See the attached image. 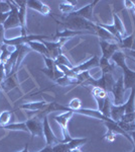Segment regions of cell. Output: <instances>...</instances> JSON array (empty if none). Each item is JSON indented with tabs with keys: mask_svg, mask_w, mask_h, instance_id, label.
I'll return each mask as SVG.
<instances>
[{
	"mask_svg": "<svg viewBox=\"0 0 135 152\" xmlns=\"http://www.w3.org/2000/svg\"><path fill=\"white\" fill-rule=\"evenodd\" d=\"M125 57H126V56H125V53L123 51L119 50L113 54L111 59L115 64L117 66H119V67L123 70L124 89H125V91H126V90L129 89V88L135 87V72L130 70L128 68V66L126 65V63H125Z\"/></svg>",
	"mask_w": 135,
	"mask_h": 152,
	"instance_id": "1",
	"label": "cell"
},
{
	"mask_svg": "<svg viewBox=\"0 0 135 152\" xmlns=\"http://www.w3.org/2000/svg\"><path fill=\"white\" fill-rule=\"evenodd\" d=\"M64 21L58 23L63 24L66 28L72 29V31H92L95 33L96 23L89 21L85 18H79V16H72V15H66L63 16Z\"/></svg>",
	"mask_w": 135,
	"mask_h": 152,
	"instance_id": "2",
	"label": "cell"
},
{
	"mask_svg": "<svg viewBox=\"0 0 135 152\" xmlns=\"http://www.w3.org/2000/svg\"><path fill=\"white\" fill-rule=\"evenodd\" d=\"M115 82H116V79H114L113 74L107 73V74H102V77L100 79H94L90 76L83 85H92L93 87H99L106 90L107 92H111Z\"/></svg>",
	"mask_w": 135,
	"mask_h": 152,
	"instance_id": "3",
	"label": "cell"
},
{
	"mask_svg": "<svg viewBox=\"0 0 135 152\" xmlns=\"http://www.w3.org/2000/svg\"><path fill=\"white\" fill-rule=\"evenodd\" d=\"M51 37L48 36H43V35H26V36H20V37H16L13 39H4L3 44H5L7 46H16L19 45H27L29 42H34V41H43V39H48Z\"/></svg>",
	"mask_w": 135,
	"mask_h": 152,
	"instance_id": "4",
	"label": "cell"
},
{
	"mask_svg": "<svg viewBox=\"0 0 135 152\" xmlns=\"http://www.w3.org/2000/svg\"><path fill=\"white\" fill-rule=\"evenodd\" d=\"M8 1V4L10 6V12H9V15L5 23H3V28L5 31L7 29H10L13 28H20V21H19V16H18V7L15 4L14 1Z\"/></svg>",
	"mask_w": 135,
	"mask_h": 152,
	"instance_id": "5",
	"label": "cell"
},
{
	"mask_svg": "<svg viewBox=\"0 0 135 152\" xmlns=\"http://www.w3.org/2000/svg\"><path fill=\"white\" fill-rule=\"evenodd\" d=\"M73 115H74V112L70 111V112H65V113H63V114L55 117V121L60 125L61 128H62L63 135H64L63 143H67V142L71 141L73 139V138H71L70 134H69V132H68V122H69V120L72 118Z\"/></svg>",
	"mask_w": 135,
	"mask_h": 152,
	"instance_id": "6",
	"label": "cell"
},
{
	"mask_svg": "<svg viewBox=\"0 0 135 152\" xmlns=\"http://www.w3.org/2000/svg\"><path fill=\"white\" fill-rule=\"evenodd\" d=\"M124 79L123 75H121L118 79L116 80L114 86H113L111 94L114 99V105H121L124 104Z\"/></svg>",
	"mask_w": 135,
	"mask_h": 152,
	"instance_id": "7",
	"label": "cell"
},
{
	"mask_svg": "<svg viewBox=\"0 0 135 152\" xmlns=\"http://www.w3.org/2000/svg\"><path fill=\"white\" fill-rule=\"evenodd\" d=\"M25 125L27 127L28 132L31 134V139H33L35 136L40 137V138L43 137V122L40 121V118L38 116L31 118L25 122Z\"/></svg>",
	"mask_w": 135,
	"mask_h": 152,
	"instance_id": "8",
	"label": "cell"
},
{
	"mask_svg": "<svg viewBox=\"0 0 135 152\" xmlns=\"http://www.w3.org/2000/svg\"><path fill=\"white\" fill-rule=\"evenodd\" d=\"M69 40V39H60L58 42H46V41H41V43L45 46L46 49L50 52V56L53 60H56L58 56L63 55L62 53V46Z\"/></svg>",
	"mask_w": 135,
	"mask_h": 152,
	"instance_id": "9",
	"label": "cell"
},
{
	"mask_svg": "<svg viewBox=\"0 0 135 152\" xmlns=\"http://www.w3.org/2000/svg\"><path fill=\"white\" fill-rule=\"evenodd\" d=\"M43 136L45 138V142L48 146H53V144H58V143H63V140L58 139L56 136L55 133L51 130L50 123H48V116L43 117Z\"/></svg>",
	"mask_w": 135,
	"mask_h": 152,
	"instance_id": "10",
	"label": "cell"
},
{
	"mask_svg": "<svg viewBox=\"0 0 135 152\" xmlns=\"http://www.w3.org/2000/svg\"><path fill=\"white\" fill-rule=\"evenodd\" d=\"M98 0H95V1L90 2L89 4H87L86 6L82 7V8L78 9V10H75L72 13L68 14V15H72V16H79V18H85L89 21H92V23H95L94 18H93V9H94V6L98 3Z\"/></svg>",
	"mask_w": 135,
	"mask_h": 152,
	"instance_id": "11",
	"label": "cell"
},
{
	"mask_svg": "<svg viewBox=\"0 0 135 152\" xmlns=\"http://www.w3.org/2000/svg\"><path fill=\"white\" fill-rule=\"evenodd\" d=\"M99 44L102 50V58H105L107 60H110L113 54L120 50L118 43H109L107 41H100Z\"/></svg>",
	"mask_w": 135,
	"mask_h": 152,
	"instance_id": "12",
	"label": "cell"
},
{
	"mask_svg": "<svg viewBox=\"0 0 135 152\" xmlns=\"http://www.w3.org/2000/svg\"><path fill=\"white\" fill-rule=\"evenodd\" d=\"M18 7V16L20 21L21 36H26V26H25V18H26V8H27V0H19L14 1Z\"/></svg>",
	"mask_w": 135,
	"mask_h": 152,
	"instance_id": "13",
	"label": "cell"
},
{
	"mask_svg": "<svg viewBox=\"0 0 135 152\" xmlns=\"http://www.w3.org/2000/svg\"><path fill=\"white\" fill-rule=\"evenodd\" d=\"M95 67H100V58L96 55L93 56V57L89 59L88 61H86L85 63H82V64H80L78 66H74L73 71L76 74H79V73L85 72V71H88Z\"/></svg>",
	"mask_w": 135,
	"mask_h": 152,
	"instance_id": "14",
	"label": "cell"
},
{
	"mask_svg": "<svg viewBox=\"0 0 135 152\" xmlns=\"http://www.w3.org/2000/svg\"><path fill=\"white\" fill-rule=\"evenodd\" d=\"M27 7L40 12L43 15H50L51 14L50 6L40 0H27Z\"/></svg>",
	"mask_w": 135,
	"mask_h": 152,
	"instance_id": "15",
	"label": "cell"
},
{
	"mask_svg": "<svg viewBox=\"0 0 135 152\" xmlns=\"http://www.w3.org/2000/svg\"><path fill=\"white\" fill-rule=\"evenodd\" d=\"M84 34H93V35H96L95 33H92V31H72V29H68L65 28L63 31H56V35L53 37V39L55 40H60V39H72L73 37L75 36H79V35H84Z\"/></svg>",
	"mask_w": 135,
	"mask_h": 152,
	"instance_id": "16",
	"label": "cell"
},
{
	"mask_svg": "<svg viewBox=\"0 0 135 152\" xmlns=\"http://www.w3.org/2000/svg\"><path fill=\"white\" fill-rule=\"evenodd\" d=\"M92 94L94 96V99H96L98 104V111L101 113V110L103 109V105H104L105 99H107L108 96V92L106 90L102 89V88L99 87H94L92 90Z\"/></svg>",
	"mask_w": 135,
	"mask_h": 152,
	"instance_id": "17",
	"label": "cell"
},
{
	"mask_svg": "<svg viewBox=\"0 0 135 152\" xmlns=\"http://www.w3.org/2000/svg\"><path fill=\"white\" fill-rule=\"evenodd\" d=\"M104 124H105V126L108 128V131H109V132H111V133L115 134V135H117V134L122 135V136L126 137V138L128 139V140L131 142L132 144H133V141H132V138H131V136L129 135V133H127V132H125L122 128H120V126L116 123V122H114V121L104 122Z\"/></svg>",
	"mask_w": 135,
	"mask_h": 152,
	"instance_id": "18",
	"label": "cell"
},
{
	"mask_svg": "<svg viewBox=\"0 0 135 152\" xmlns=\"http://www.w3.org/2000/svg\"><path fill=\"white\" fill-rule=\"evenodd\" d=\"M125 109H126V104H123L121 105H114L111 104V109H110V119L114 122L121 121L122 117L125 115Z\"/></svg>",
	"mask_w": 135,
	"mask_h": 152,
	"instance_id": "19",
	"label": "cell"
},
{
	"mask_svg": "<svg viewBox=\"0 0 135 152\" xmlns=\"http://www.w3.org/2000/svg\"><path fill=\"white\" fill-rule=\"evenodd\" d=\"M48 105V104L45 100L41 102H27V104H23L19 107V109L21 110H27V111H32V112H41L45 109Z\"/></svg>",
	"mask_w": 135,
	"mask_h": 152,
	"instance_id": "20",
	"label": "cell"
},
{
	"mask_svg": "<svg viewBox=\"0 0 135 152\" xmlns=\"http://www.w3.org/2000/svg\"><path fill=\"white\" fill-rule=\"evenodd\" d=\"M27 46L29 48L31 49L32 51H35V52L41 54L43 56H45V57H48L51 58L50 56V52H48V50L46 49V47L45 45H43L41 42L40 41H34V42H29L27 44Z\"/></svg>",
	"mask_w": 135,
	"mask_h": 152,
	"instance_id": "21",
	"label": "cell"
},
{
	"mask_svg": "<svg viewBox=\"0 0 135 152\" xmlns=\"http://www.w3.org/2000/svg\"><path fill=\"white\" fill-rule=\"evenodd\" d=\"M134 40H135V33L128 37H125L122 39V41L119 43L120 50H126V51H135L134 47Z\"/></svg>",
	"mask_w": 135,
	"mask_h": 152,
	"instance_id": "22",
	"label": "cell"
},
{
	"mask_svg": "<svg viewBox=\"0 0 135 152\" xmlns=\"http://www.w3.org/2000/svg\"><path fill=\"white\" fill-rule=\"evenodd\" d=\"M95 34L100 38V41H117V39L114 36L111 35L109 31H106L105 28H103L102 26H100L97 23H96Z\"/></svg>",
	"mask_w": 135,
	"mask_h": 152,
	"instance_id": "23",
	"label": "cell"
},
{
	"mask_svg": "<svg viewBox=\"0 0 135 152\" xmlns=\"http://www.w3.org/2000/svg\"><path fill=\"white\" fill-rule=\"evenodd\" d=\"M17 86V82H16V74H12L9 75L8 77L5 78L3 82L1 83V88L4 91L8 92L9 90L13 89Z\"/></svg>",
	"mask_w": 135,
	"mask_h": 152,
	"instance_id": "24",
	"label": "cell"
},
{
	"mask_svg": "<svg viewBox=\"0 0 135 152\" xmlns=\"http://www.w3.org/2000/svg\"><path fill=\"white\" fill-rule=\"evenodd\" d=\"M115 63H110L109 60L105 58H100V68L102 70V74H114L115 71Z\"/></svg>",
	"mask_w": 135,
	"mask_h": 152,
	"instance_id": "25",
	"label": "cell"
},
{
	"mask_svg": "<svg viewBox=\"0 0 135 152\" xmlns=\"http://www.w3.org/2000/svg\"><path fill=\"white\" fill-rule=\"evenodd\" d=\"M77 4V1H62L60 3L58 8H60V10L63 14H70L76 10Z\"/></svg>",
	"mask_w": 135,
	"mask_h": 152,
	"instance_id": "26",
	"label": "cell"
},
{
	"mask_svg": "<svg viewBox=\"0 0 135 152\" xmlns=\"http://www.w3.org/2000/svg\"><path fill=\"white\" fill-rule=\"evenodd\" d=\"M113 21H114V23H113V26H114L115 29H116V31L120 34V36L123 38V36H125V34H126V31H125L123 23H122V20L120 19V18L118 16V14L113 13Z\"/></svg>",
	"mask_w": 135,
	"mask_h": 152,
	"instance_id": "27",
	"label": "cell"
},
{
	"mask_svg": "<svg viewBox=\"0 0 135 152\" xmlns=\"http://www.w3.org/2000/svg\"><path fill=\"white\" fill-rule=\"evenodd\" d=\"M135 87L131 88V94H130V96L128 100L125 102L126 104V109H125V114H131L135 111Z\"/></svg>",
	"mask_w": 135,
	"mask_h": 152,
	"instance_id": "28",
	"label": "cell"
},
{
	"mask_svg": "<svg viewBox=\"0 0 135 152\" xmlns=\"http://www.w3.org/2000/svg\"><path fill=\"white\" fill-rule=\"evenodd\" d=\"M87 142V138H76L72 139L71 141L67 142V147L69 150H74V149H79L81 146L84 145Z\"/></svg>",
	"mask_w": 135,
	"mask_h": 152,
	"instance_id": "29",
	"label": "cell"
},
{
	"mask_svg": "<svg viewBox=\"0 0 135 152\" xmlns=\"http://www.w3.org/2000/svg\"><path fill=\"white\" fill-rule=\"evenodd\" d=\"M4 130H9V131H24V132H28L27 127L24 123H10L7 126L2 127Z\"/></svg>",
	"mask_w": 135,
	"mask_h": 152,
	"instance_id": "30",
	"label": "cell"
},
{
	"mask_svg": "<svg viewBox=\"0 0 135 152\" xmlns=\"http://www.w3.org/2000/svg\"><path fill=\"white\" fill-rule=\"evenodd\" d=\"M8 47L9 46L3 44V45L1 46V48H0V63L3 65L8 61V59L10 58V55H11V52L8 50Z\"/></svg>",
	"mask_w": 135,
	"mask_h": 152,
	"instance_id": "31",
	"label": "cell"
},
{
	"mask_svg": "<svg viewBox=\"0 0 135 152\" xmlns=\"http://www.w3.org/2000/svg\"><path fill=\"white\" fill-rule=\"evenodd\" d=\"M55 64L56 66H60V65H62V66H67V67L69 68H74V65L71 63V61L69 60V59L66 57L65 55H61V56H58V58L55 60Z\"/></svg>",
	"mask_w": 135,
	"mask_h": 152,
	"instance_id": "32",
	"label": "cell"
},
{
	"mask_svg": "<svg viewBox=\"0 0 135 152\" xmlns=\"http://www.w3.org/2000/svg\"><path fill=\"white\" fill-rule=\"evenodd\" d=\"M11 115L12 113L9 111H4L0 114V126L4 127L7 125L10 124V120H11Z\"/></svg>",
	"mask_w": 135,
	"mask_h": 152,
	"instance_id": "33",
	"label": "cell"
},
{
	"mask_svg": "<svg viewBox=\"0 0 135 152\" xmlns=\"http://www.w3.org/2000/svg\"><path fill=\"white\" fill-rule=\"evenodd\" d=\"M111 99L109 96H107V99H105L104 105H103V109L101 110V114L103 116L110 118V109H111Z\"/></svg>",
	"mask_w": 135,
	"mask_h": 152,
	"instance_id": "34",
	"label": "cell"
},
{
	"mask_svg": "<svg viewBox=\"0 0 135 152\" xmlns=\"http://www.w3.org/2000/svg\"><path fill=\"white\" fill-rule=\"evenodd\" d=\"M68 107L70 110H72V111H77V110H80L82 109V102H81L80 99H73L71 100L70 102L68 104Z\"/></svg>",
	"mask_w": 135,
	"mask_h": 152,
	"instance_id": "35",
	"label": "cell"
},
{
	"mask_svg": "<svg viewBox=\"0 0 135 152\" xmlns=\"http://www.w3.org/2000/svg\"><path fill=\"white\" fill-rule=\"evenodd\" d=\"M10 11V6L8 4V1H0V14L7 13Z\"/></svg>",
	"mask_w": 135,
	"mask_h": 152,
	"instance_id": "36",
	"label": "cell"
},
{
	"mask_svg": "<svg viewBox=\"0 0 135 152\" xmlns=\"http://www.w3.org/2000/svg\"><path fill=\"white\" fill-rule=\"evenodd\" d=\"M4 31H5V29L3 28V24H1L0 26V47H1L2 45H3V41H4Z\"/></svg>",
	"mask_w": 135,
	"mask_h": 152,
	"instance_id": "37",
	"label": "cell"
},
{
	"mask_svg": "<svg viewBox=\"0 0 135 152\" xmlns=\"http://www.w3.org/2000/svg\"><path fill=\"white\" fill-rule=\"evenodd\" d=\"M9 12H10V11H9ZM9 12H7V13L0 14V26L5 23V20L7 19V18H8V15H9Z\"/></svg>",
	"mask_w": 135,
	"mask_h": 152,
	"instance_id": "38",
	"label": "cell"
},
{
	"mask_svg": "<svg viewBox=\"0 0 135 152\" xmlns=\"http://www.w3.org/2000/svg\"><path fill=\"white\" fill-rule=\"evenodd\" d=\"M124 5L126 7L127 9H129V10H132L134 7V4L132 1H129V0H126V1H124Z\"/></svg>",
	"mask_w": 135,
	"mask_h": 152,
	"instance_id": "39",
	"label": "cell"
},
{
	"mask_svg": "<svg viewBox=\"0 0 135 152\" xmlns=\"http://www.w3.org/2000/svg\"><path fill=\"white\" fill-rule=\"evenodd\" d=\"M38 152H53V146H48V145H46L45 148L41 149V150L38 151Z\"/></svg>",
	"mask_w": 135,
	"mask_h": 152,
	"instance_id": "40",
	"label": "cell"
},
{
	"mask_svg": "<svg viewBox=\"0 0 135 152\" xmlns=\"http://www.w3.org/2000/svg\"><path fill=\"white\" fill-rule=\"evenodd\" d=\"M129 135L131 136L132 141H133V144H132V145H134V146H135V131H131V132L129 133Z\"/></svg>",
	"mask_w": 135,
	"mask_h": 152,
	"instance_id": "41",
	"label": "cell"
},
{
	"mask_svg": "<svg viewBox=\"0 0 135 152\" xmlns=\"http://www.w3.org/2000/svg\"><path fill=\"white\" fill-rule=\"evenodd\" d=\"M19 152H28V143H25V146H24L23 150H21Z\"/></svg>",
	"mask_w": 135,
	"mask_h": 152,
	"instance_id": "42",
	"label": "cell"
},
{
	"mask_svg": "<svg viewBox=\"0 0 135 152\" xmlns=\"http://www.w3.org/2000/svg\"><path fill=\"white\" fill-rule=\"evenodd\" d=\"M127 53H128L129 55H131L132 57L135 58V51H127Z\"/></svg>",
	"mask_w": 135,
	"mask_h": 152,
	"instance_id": "43",
	"label": "cell"
},
{
	"mask_svg": "<svg viewBox=\"0 0 135 152\" xmlns=\"http://www.w3.org/2000/svg\"><path fill=\"white\" fill-rule=\"evenodd\" d=\"M69 152H81L80 149H74V150H70Z\"/></svg>",
	"mask_w": 135,
	"mask_h": 152,
	"instance_id": "44",
	"label": "cell"
},
{
	"mask_svg": "<svg viewBox=\"0 0 135 152\" xmlns=\"http://www.w3.org/2000/svg\"><path fill=\"white\" fill-rule=\"evenodd\" d=\"M132 152H135V146L133 145V149H132Z\"/></svg>",
	"mask_w": 135,
	"mask_h": 152,
	"instance_id": "45",
	"label": "cell"
},
{
	"mask_svg": "<svg viewBox=\"0 0 135 152\" xmlns=\"http://www.w3.org/2000/svg\"><path fill=\"white\" fill-rule=\"evenodd\" d=\"M134 128H135V123H134Z\"/></svg>",
	"mask_w": 135,
	"mask_h": 152,
	"instance_id": "46",
	"label": "cell"
},
{
	"mask_svg": "<svg viewBox=\"0 0 135 152\" xmlns=\"http://www.w3.org/2000/svg\"><path fill=\"white\" fill-rule=\"evenodd\" d=\"M134 62H135V59H134Z\"/></svg>",
	"mask_w": 135,
	"mask_h": 152,
	"instance_id": "47",
	"label": "cell"
}]
</instances>
